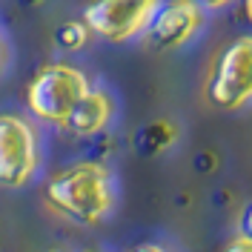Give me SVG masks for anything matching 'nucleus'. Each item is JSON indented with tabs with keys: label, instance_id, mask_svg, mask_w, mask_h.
Wrapping results in <instances>:
<instances>
[{
	"label": "nucleus",
	"instance_id": "nucleus-1",
	"mask_svg": "<svg viewBox=\"0 0 252 252\" xmlns=\"http://www.w3.org/2000/svg\"><path fill=\"white\" fill-rule=\"evenodd\" d=\"M43 201L55 215L80 226H94L109 218L115 209V172L97 160L69 163L46 181Z\"/></svg>",
	"mask_w": 252,
	"mask_h": 252
},
{
	"label": "nucleus",
	"instance_id": "nucleus-2",
	"mask_svg": "<svg viewBox=\"0 0 252 252\" xmlns=\"http://www.w3.org/2000/svg\"><path fill=\"white\" fill-rule=\"evenodd\" d=\"M92 89L86 72L72 63H46L32 75L26 86V106L43 124L61 126L69 121L83 94Z\"/></svg>",
	"mask_w": 252,
	"mask_h": 252
},
{
	"label": "nucleus",
	"instance_id": "nucleus-3",
	"mask_svg": "<svg viewBox=\"0 0 252 252\" xmlns=\"http://www.w3.org/2000/svg\"><path fill=\"white\" fill-rule=\"evenodd\" d=\"M206 97L220 112H238L252 103V34L220 49L206 80Z\"/></svg>",
	"mask_w": 252,
	"mask_h": 252
},
{
	"label": "nucleus",
	"instance_id": "nucleus-4",
	"mask_svg": "<svg viewBox=\"0 0 252 252\" xmlns=\"http://www.w3.org/2000/svg\"><path fill=\"white\" fill-rule=\"evenodd\" d=\"M163 0H89L83 23L106 43H132L146 34Z\"/></svg>",
	"mask_w": 252,
	"mask_h": 252
},
{
	"label": "nucleus",
	"instance_id": "nucleus-5",
	"mask_svg": "<svg viewBox=\"0 0 252 252\" xmlns=\"http://www.w3.org/2000/svg\"><path fill=\"white\" fill-rule=\"evenodd\" d=\"M40 166V138L29 118L0 115V187L23 189Z\"/></svg>",
	"mask_w": 252,
	"mask_h": 252
},
{
	"label": "nucleus",
	"instance_id": "nucleus-6",
	"mask_svg": "<svg viewBox=\"0 0 252 252\" xmlns=\"http://www.w3.org/2000/svg\"><path fill=\"white\" fill-rule=\"evenodd\" d=\"M204 9L192 0H166L158 9L152 26L146 29L149 43L160 52H172V49L187 46L189 40L204 29Z\"/></svg>",
	"mask_w": 252,
	"mask_h": 252
},
{
	"label": "nucleus",
	"instance_id": "nucleus-7",
	"mask_svg": "<svg viewBox=\"0 0 252 252\" xmlns=\"http://www.w3.org/2000/svg\"><path fill=\"white\" fill-rule=\"evenodd\" d=\"M112 118H115V97L106 89L92 86L83 94V100L75 106V112L69 115L63 129L75 138H92V135H100L112 124Z\"/></svg>",
	"mask_w": 252,
	"mask_h": 252
},
{
	"label": "nucleus",
	"instance_id": "nucleus-8",
	"mask_svg": "<svg viewBox=\"0 0 252 252\" xmlns=\"http://www.w3.org/2000/svg\"><path fill=\"white\" fill-rule=\"evenodd\" d=\"M89 34H92L89 26H86L83 20H75V23H66V26L58 29V43H61V49H66V52H78V49L86 46Z\"/></svg>",
	"mask_w": 252,
	"mask_h": 252
},
{
	"label": "nucleus",
	"instance_id": "nucleus-9",
	"mask_svg": "<svg viewBox=\"0 0 252 252\" xmlns=\"http://www.w3.org/2000/svg\"><path fill=\"white\" fill-rule=\"evenodd\" d=\"M235 229H238V238L252 241V198L241 206V212H238V218H235Z\"/></svg>",
	"mask_w": 252,
	"mask_h": 252
},
{
	"label": "nucleus",
	"instance_id": "nucleus-10",
	"mask_svg": "<svg viewBox=\"0 0 252 252\" xmlns=\"http://www.w3.org/2000/svg\"><path fill=\"white\" fill-rule=\"evenodd\" d=\"M223 252H252V241H247V238H232L226 247H223Z\"/></svg>",
	"mask_w": 252,
	"mask_h": 252
},
{
	"label": "nucleus",
	"instance_id": "nucleus-11",
	"mask_svg": "<svg viewBox=\"0 0 252 252\" xmlns=\"http://www.w3.org/2000/svg\"><path fill=\"white\" fill-rule=\"evenodd\" d=\"M192 3H198L204 12H218V9H226L232 0H192Z\"/></svg>",
	"mask_w": 252,
	"mask_h": 252
},
{
	"label": "nucleus",
	"instance_id": "nucleus-12",
	"mask_svg": "<svg viewBox=\"0 0 252 252\" xmlns=\"http://www.w3.org/2000/svg\"><path fill=\"white\" fill-rule=\"evenodd\" d=\"M6 63H9V49H6V40H3V34H0V75H3Z\"/></svg>",
	"mask_w": 252,
	"mask_h": 252
},
{
	"label": "nucleus",
	"instance_id": "nucleus-13",
	"mask_svg": "<svg viewBox=\"0 0 252 252\" xmlns=\"http://www.w3.org/2000/svg\"><path fill=\"white\" fill-rule=\"evenodd\" d=\"M129 252H169V250H163L158 244H141V247H135V250H129Z\"/></svg>",
	"mask_w": 252,
	"mask_h": 252
},
{
	"label": "nucleus",
	"instance_id": "nucleus-14",
	"mask_svg": "<svg viewBox=\"0 0 252 252\" xmlns=\"http://www.w3.org/2000/svg\"><path fill=\"white\" fill-rule=\"evenodd\" d=\"M244 12H247V20L252 23V0H244Z\"/></svg>",
	"mask_w": 252,
	"mask_h": 252
},
{
	"label": "nucleus",
	"instance_id": "nucleus-15",
	"mask_svg": "<svg viewBox=\"0 0 252 252\" xmlns=\"http://www.w3.org/2000/svg\"><path fill=\"white\" fill-rule=\"evenodd\" d=\"M80 252H92V250H80Z\"/></svg>",
	"mask_w": 252,
	"mask_h": 252
}]
</instances>
